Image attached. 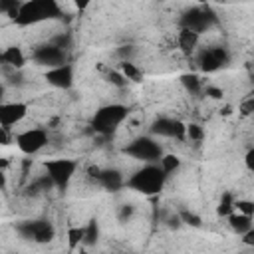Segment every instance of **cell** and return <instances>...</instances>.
I'll return each instance as SVG.
<instances>
[{"instance_id":"obj_27","label":"cell","mask_w":254,"mask_h":254,"mask_svg":"<svg viewBox=\"0 0 254 254\" xmlns=\"http://www.w3.org/2000/svg\"><path fill=\"white\" fill-rule=\"evenodd\" d=\"M95 240H97V224H95V220H91V222L85 226L83 242H85V244H93Z\"/></svg>"},{"instance_id":"obj_36","label":"cell","mask_w":254,"mask_h":254,"mask_svg":"<svg viewBox=\"0 0 254 254\" xmlns=\"http://www.w3.org/2000/svg\"><path fill=\"white\" fill-rule=\"evenodd\" d=\"M0 101H4V85L0 83Z\"/></svg>"},{"instance_id":"obj_25","label":"cell","mask_w":254,"mask_h":254,"mask_svg":"<svg viewBox=\"0 0 254 254\" xmlns=\"http://www.w3.org/2000/svg\"><path fill=\"white\" fill-rule=\"evenodd\" d=\"M107 79H109L111 85H115V87H119V89H123L125 85H129V81L121 75L119 69H109V71H107Z\"/></svg>"},{"instance_id":"obj_10","label":"cell","mask_w":254,"mask_h":254,"mask_svg":"<svg viewBox=\"0 0 254 254\" xmlns=\"http://www.w3.org/2000/svg\"><path fill=\"white\" fill-rule=\"evenodd\" d=\"M28 115V103L24 101H0V125L14 127L22 123Z\"/></svg>"},{"instance_id":"obj_12","label":"cell","mask_w":254,"mask_h":254,"mask_svg":"<svg viewBox=\"0 0 254 254\" xmlns=\"http://www.w3.org/2000/svg\"><path fill=\"white\" fill-rule=\"evenodd\" d=\"M20 232L32 238L34 242H50L54 238V226L46 220H30L20 226Z\"/></svg>"},{"instance_id":"obj_33","label":"cell","mask_w":254,"mask_h":254,"mask_svg":"<svg viewBox=\"0 0 254 254\" xmlns=\"http://www.w3.org/2000/svg\"><path fill=\"white\" fill-rule=\"evenodd\" d=\"M71 4L75 6V10H85L91 4V0H71Z\"/></svg>"},{"instance_id":"obj_17","label":"cell","mask_w":254,"mask_h":254,"mask_svg":"<svg viewBox=\"0 0 254 254\" xmlns=\"http://www.w3.org/2000/svg\"><path fill=\"white\" fill-rule=\"evenodd\" d=\"M117 69L121 71V75H123L129 83H141V81H143V69H141L133 60H121Z\"/></svg>"},{"instance_id":"obj_32","label":"cell","mask_w":254,"mask_h":254,"mask_svg":"<svg viewBox=\"0 0 254 254\" xmlns=\"http://www.w3.org/2000/svg\"><path fill=\"white\" fill-rule=\"evenodd\" d=\"M244 161H246V169H248V171H252V169H254V149H248V153H246Z\"/></svg>"},{"instance_id":"obj_11","label":"cell","mask_w":254,"mask_h":254,"mask_svg":"<svg viewBox=\"0 0 254 254\" xmlns=\"http://www.w3.org/2000/svg\"><path fill=\"white\" fill-rule=\"evenodd\" d=\"M46 81L58 89H69L73 85V65L71 64H60L56 67L46 69Z\"/></svg>"},{"instance_id":"obj_19","label":"cell","mask_w":254,"mask_h":254,"mask_svg":"<svg viewBox=\"0 0 254 254\" xmlns=\"http://www.w3.org/2000/svg\"><path fill=\"white\" fill-rule=\"evenodd\" d=\"M157 163H159V167L163 169V173H165L167 177L173 175V173H177V171L181 169V159H179L177 155H173V153H163Z\"/></svg>"},{"instance_id":"obj_16","label":"cell","mask_w":254,"mask_h":254,"mask_svg":"<svg viewBox=\"0 0 254 254\" xmlns=\"http://www.w3.org/2000/svg\"><path fill=\"white\" fill-rule=\"evenodd\" d=\"M97 183H99L101 187H105L107 190H117V189H121V187L125 185V179H123V175H121L119 171H115V169H101V173H99V177H97Z\"/></svg>"},{"instance_id":"obj_37","label":"cell","mask_w":254,"mask_h":254,"mask_svg":"<svg viewBox=\"0 0 254 254\" xmlns=\"http://www.w3.org/2000/svg\"><path fill=\"white\" fill-rule=\"evenodd\" d=\"M192 2H196V4H206L208 0H192Z\"/></svg>"},{"instance_id":"obj_31","label":"cell","mask_w":254,"mask_h":254,"mask_svg":"<svg viewBox=\"0 0 254 254\" xmlns=\"http://www.w3.org/2000/svg\"><path fill=\"white\" fill-rule=\"evenodd\" d=\"M133 214V206L131 204H123L121 208H119V220H125V218H129Z\"/></svg>"},{"instance_id":"obj_28","label":"cell","mask_w":254,"mask_h":254,"mask_svg":"<svg viewBox=\"0 0 254 254\" xmlns=\"http://www.w3.org/2000/svg\"><path fill=\"white\" fill-rule=\"evenodd\" d=\"M202 91H204V95L210 97V99H222V97H224V91H222V87H218V85H202Z\"/></svg>"},{"instance_id":"obj_21","label":"cell","mask_w":254,"mask_h":254,"mask_svg":"<svg viewBox=\"0 0 254 254\" xmlns=\"http://www.w3.org/2000/svg\"><path fill=\"white\" fill-rule=\"evenodd\" d=\"M83 236H85V226H71V228H67V246H69V250L77 248L83 242Z\"/></svg>"},{"instance_id":"obj_22","label":"cell","mask_w":254,"mask_h":254,"mask_svg":"<svg viewBox=\"0 0 254 254\" xmlns=\"http://www.w3.org/2000/svg\"><path fill=\"white\" fill-rule=\"evenodd\" d=\"M185 139H189V141H192V143L202 141V139H204V131H202V127L196 125V123H189V125H185Z\"/></svg>"},{"instance_id":"obj_35","label":"cell","mask_w":254,"mask_h":254,"mask_svg":"<svg viewBox=\"0 0 254 254\" xmlns=\"http://www.w3.org/2000/svg\"><path fill=\"white\" fill-rule=\"evenodd\" d=\"M8 165H10V161H8V159H0V169H2V171H4Z\"/></svg>"},{"instance_id":"obj_6","label":"cell","mask_w":254,"mask_h":254,"mask_svg":"<svg viewBox=\"0 0 254 254\" xmlns=\"http://www.w3.org/2000/svg\"><path fill=\"white\" fill-rule=\"evenodd\" d=\"M14 139H16L18 149H20L24 155H38V153L48 145V141H50L48 131L42 129V127L24 129V131H20Z\"/></svg>"},{"instance_id":"obj_18","label":"cell","mask_w":254,"mask_h":254,"mask_svg":"<svg viewBox=\"0 0 254 254\" xmlns=\"http://www.w3.org/2000/svg\"><path fill=\"white\" fill-rule=\"evenodd\" d=\"M228 226L236 232V234H244V232H248L250 228H254L252 226V216H248V214H242V212H236V210H232L228 216Z\"/></svg>"},{"instance_id":"obj_5","label":"cell","mask_w":254,"mask_h":254,"mask_svg":"<svg viewBox=\"0 0 254 254\" xmlns=\"http://www.w3.org/2000/svg\"><path fill=\"white\" fill-rule=\"evenodd\" d=\"M44 169H46V177L54 187H65L73 179L77 171V163L73 159H50L44 163Z\"/></svg>"},{"instance_id":"obj_30","label":"cell","mask_w":254,"mask_h":254,"mask_svg":"<svg viewBox=\"0 0 254 254\" xmlns=\"http://www.w3.org/2000/svg\"><path fill=\"white\" fill-rule=\"evenodd\" d=\"M10 143H12V133H10V127L0 125V145H10Z\"/></svg>"},{"instance_id":"obj_29","label":"cell","mask_w":254,"mask_h":254,"mask_svg":"<svg viewBox=\"0 0 254 254\" xmlns=\"http://www.w3.org/2000/svg\"><path fill=\"white\" fill-rule=\"evenodd\" d=\"M181 220H185L187 224H192V226H200V218L194 212H189V210L181 212Z\"/></svg>"},{"instance_id":"obj_20","label":"cell","mask_w":254,"mask_h":254,"mask_svg":"<svg viewBox=\"0 0 254 254\" xmlns=\"http://www.w3.org/2000/svg\"><path fill=\"white\" fill-rule=\"evenodd\" d=\"M181 83H183V87H185L189 93H198V91H202V81L198 79L196 73H185V75L181 77Z\"/></svg>"},{"instance_id":"obj_24","label":"cell","mask_w":254,"mask_h":254,"mask_svg":"<svg viewBox=\"0 0 254 254\" xmlns=\"http://www.w3.org/2000/svg\"><path fill=\"white\" fill-rule=\"evenodd\" d=\"M234 210L248 214V216H254V202L250 198H234Z\"/></svg>"},{"instance_id":"obj_34","label":"cell","mask_w":254,"mask_h":254,"mask_svg":"<svg viewBox=\"0 0 254 254\" xmlns=\"http://www.w3.org/2000/svg\"><path fill=\"white\" fill-rule=\"evenodd\" d=\"M6 187V175H4V171L0 169V189H4Z\"/></svg>"},{"instance_id":"obj_1","label":"cell","mask_w":254,"mask_h":254,"mask_svg":"<svg viewBox=\"0 0 254 254\" xmlns=\"http://www.w3.org/2000/svg\"><path fill=\"white\" fill-rule=\"evenodd\" d=\"M62 14L58 0H24L20 2L12 22L16 26H38L42 22L54 20Z\"/></svg>"},{"instance_id":"obj_9","label":"cell","mask_w":254,"mask_h":254,"mask_svg":"<svg viewBox=\"0 0 254 254\" xmlns=\"http://www.w3.org/2000/svg\"><path fill=\"white\" fill-rule=\"evenodd\" d=\"M38 65H44V67H56L60 64H65V50L58 44H44V46H38L34 48L32 56H30Z\"/></svg>"},{"instance_id":"obj_7","label":"cell","mask_w":254,"mask_h":254,"mask_svg":"<svg viewBox=\"0 0 254 254\" xmlns=\"http://www.w3.org/2000/svg\"><path fill=\"white\" fill-rule=\"evenodd\" d=\"M214 22V14L204 8V4H196V6H190L183 12V18H181V26L183 28H189V30H194L202 36V32H206Z\"/></svg>"},{"instance_id":"obj_15","label":"cell","mask_w":254,"mask_h":254,"mask_svg":"<svg viewBox=\"0 0 254 254\" xmlns=\"http://www.w3.org/2000/svg\"><path fill=\"white\" fill-rule=\"evenodd\" d=\"M26 62H28V58H26V54L20 46H8L0 52V64L6 65V67L22 69L26 65Z\"/></svg>"},{"instance_id":"obj_26","label":"cell","mask_w":254,"mask_h":254,"mask_svg":"<svg viewBox=\"0 0 254 254\" xmlns=\"http://www.w3.org/2000/svg\"><path fill=\"white\" fill-rule=\"evenodd\" d=\"M238 109H240V113L242 115H252V111H254V97L252 95H246L240 103H238Z\"/></svg>"},{"instance_id":"obj_2","label":"cell","mask_w":254,"mask_h":254,"mask_svg":"<svg viewBox=\"0 0 254 254\" xmlns=\"http://www.w3.org/2000/svg\"><path fill=\"white\" fill-rule=\"evenodd\" d=\"M165 181H167V175L163 173L159 163H145L125 181V185L143 194H157L159 190H163Z\"/></svg>"},{"instance_id":"obj_14","label":"cell","mask_w":254,"mask_h":254,"mask_svg":"<svg viewBox=\"0 0 254 254\" xmlns=\"http://www.w3.org/2000/svg\"><path fill=\"white\" fill-rule=\"evenodd\" d=\"M200 44V34L194 32V30H189V28H179L177 36H175V46L185 54V56H190L194 54V50L198 48Z\"/></svg>"},{"instance_id":"obj_23","label":"cell","mask_w":254,"mask_h":254,"mask_svg":"<svg viewBox=\"0 0 254 254\" xmlns=\"http://www.w3.org/2000/svg\"><path fill=\"white\" fill-rule=\"evenodd\" d=\"M232 210H234V196L230 192H226V194H222V198L218 202V214L220 216H228Z\"/></svg>"},{"instance_id":"obj_8","label":"cell","mask_w":254,"mask_h":254,"mask_svg":"<svg viewBox=\"0 0 254 254\" xmlns=\"http://www.w3.org/2000/svg\"><path fill=\"white\" fill-rule=\"evenodd\" d=\"M230 62V54L226 48L222 46H212V48H204L198 54V67L206 73L218 71L220 67H224Z\"/></svg>"},{"instance_id":"obj_4","label":"cell","mask_w":254,"mask_h":254,"mask_svg":"<svg viewBox=\"0 0 254 254\" xmlns=\"http://www.w3.org/2000/svg\"><path fill=\"white\" fill-rule=\"evenodd\" d=\"M125 153L143 163H157L163 155V147L151 137H137L125 147Z\"/></svg>"},{"instance_id":"obj_13","label":"cell","mask_w":254,"mask_h":254,"mask_svg":"<svg viewBox=\"0 0 254 254\" xmlns=\"http://www.w3.org/2000/svg\"><path fill=\"white\" fill-rule=\"evenodd\" d=\"M151 131L161 137H175V139H185V123L173 117H161L153 123Z\"/></svg>"},{"instance_id":"obj_3","label":"cell","mask_w":254,"mask_h":254,"mask_svg":"<svg viewBox=\"0 0 254 254\" xmlns=\"http://www.w3.org/2000/svg\"><path fill=\"white\" fill-rule=\"evenodd\" d=\"M127 113L129 111H127L125 105H121V103H109V105H103V107H99L95 111L91 125L95 129V133H99V135H111L127 119Z\"/></svg>"}]
</instances>
